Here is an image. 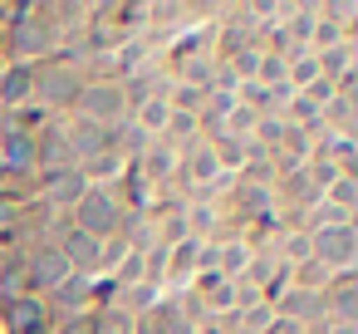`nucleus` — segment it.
<instances>
[{
	"instance_id": "nucleus-1",
	"label": "nucleus",
	"mask_w": 358,
	"mask_h": 334,
	"mask_svg": "<svg viewBox=\"0 0 358 334\" xmlns=\"http://www.w3.org/2000/svg\"><path fill=\"white\" fill-rule=\"evenodd\" d=\"M69 221H74L79 231H89V236H99V241H113L118 226H123V202H118L113 187H89V192L74 202Z\"/></svg>"
},
{
	"instance_id": "nucleus-2",
	"label": "nucleus",
	"mask_w": 358,
	"mask_h": 334,
	"mask_svg": "<svg viewBox=\"0 0 358 334\" xmlns=\"http://www.w3.org/2000/svg\"><path fill=\"white\" fill-rule=\"evenodd\" d=\"M79 89H84V74H79V69H69V64H59V60H40V64H35L30 104H40V109H50V113H59V109H74Z\"/></svg>"
},
{
	"instance_id": "nucleus-3",
	"label": "nucleus",
	"mask_w": 358,
	"mask_h": 334,
	"mask_svg": "<svg viewBox=\"0 0 358 334\" xmlns=\"http://www.w3.org/2000/svg\"><path fill=\"white\" fill-rule=\"evenodd\" d=\"M74 118H89L99 128H113L118 118H128V99L118 79H89L74 99Z\"/></svg>"
},
{
	"instance_id": "nucleus-4",
	"label": "nucleus",
	"mask_w": 358,
	"mask_h": 334,
	"mask_svg": "<svg viewBox=\"0 0 358 334\" xmlns=\"http://www.w3.org/2000/svg\"><path fill=\"white\" fill-rule=\"evenodd\" d=\"M309 260H319L324 270H353L358 260V231L348 226H319L309 231Z\"/></svg>"
},
{
	"instance_id": "nucleus-5",
	"label": "nucleus",
	"mask_w": 358,
	"mask_h": 334,
	"mask_svg": "<svg viewBox=\"0 0 358 334\" xmlns=\"http://www.w3.org/2000/svg\"><path fill=\"white\" fill-rule=\"evenodd\" d=\"M89 192V177L79 172V167H59V172H40V202L50 207V211H59V216H69L74 211V202Z\"/></svg>"
},
{
	"instance_id": "nucleus-6",
	"label": "nucleus",
	"mask_w": 358,
	"mask_h": 334,
	"mask_svg": "<svg viewBox=\"0 0 358 334\" xmlns=\"http://www.w3.org/2000/svg\"><path fill=\"white\" fill-rule=\"evenodd\" d=\"M89 290H94L89 275H69L64 285H55V290L45 295V314H50V324L74 319V314H89V309H94V305H89Z\"/></svg>"
},
{
	"instance_id": "nucleus-7",
	"label": "nucleus",
	"mask_w": 358,
	"mask_h": 334,
	"mask_svg": "<svg viewBox=\"0 0 358 334\" xmlns=\"http://www.w3.org/2000/svg\"><path fill=\"white\" fill-rule=\"evenodd\" d=\"M35 167H40V172L74 167V153H69V118H55L50 128L35 133Z\"/></svg>"
},
{
	"instance_id": "nucleus-8",
	"label": "nucleus",
	"mask_w": 358,
	"mask_h": 334,
	"mask_svg": "<svg viewBox=\"0 0 358 334\" xmlns=\"http://www.w3.org/2000/svg\"><path fill=\"white\" fill-rule=\"evenodd\" d=\"M69 153H74V167L94 162L99 153H108V128H99L89 118H69Z\"/></svg>"
},
{
	"instance_id": "nucleus-9",
	"label": "nucleus",
	"mask_w": 358,
	"mask_h": 334,
	"mask_svg": "<svg viewBox=\"0 0 358 334\" xmlns=\"http://www.w3.org/2000/svg\"><path fill=\"white\" fill-rule=\"evenodd\" d=\"M0 324H6V334L35 329V324H50L45 300H40V295H20V300H10V305H0Z\"/></svg>"
},
{
	"instance_id": "nucleus-10",
	"label": "nucleus",
	"mask_w": 358,
	"mask_h": 334,
	"mask_svg": "<svg viewBox=\"0 0 358 334\" xmlns=\"http://www.w3.org/2000/svg\"><path fill=\"white\" fill-rule=\"evenodd\" d=\"M94 334H138V319L128 309H94Z\"/></svg>"
},
{
	"instance_id": "nucleus-11",
	"label": "nucleus",
	"mask_w": 358,
	"mask_h": 334,
	"mask_svg": "<svg viewBox=\"0 0 358 334\" xmlns=\"http://www.w3.org/2000/svg\"><path fill=\"white\" fill-rule=\"evenodd\" d=\"M50 334H94V309H89V314H74V319L50 324Z\"/></svg>"
},
{
	"instance_id": "nucleus-12",
	"label": "nucleus",
	"mask_w": 358,
	"mask_h": 334,
	"mask_svg": "<svg viewBox=\"0 0 358 334\" xmlns=\"http://www.w3.org/2000/svg\"><path fill=\"white\" fill-rule=\"evenodd\" d=\"M265 334H309V329H299V324H289V319H280V314H275Z\"/></svg>"
}]
</instances>
